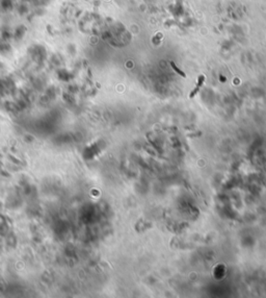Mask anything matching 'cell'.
<instances>
[{"label":"cell","mask_w":266,"mask_h":298,"mask_svg":"<svg viewBox=\"0 0 266 298\" xmlns=\"http://www.w3.org/2000/svg\"><path fill=\"white\" fill-rule=\"evenodd\" d=\"M204 79H205V78H204V76H200V78H199V83H198V85H197V87H196V89H194V90L191 92V94H190V97H191V98H192L194 95L197 94V93H198V91L200 90V88L202 87V85L204 84Z\"/></svg>","instance_id":"6da1fadb"},{"label":"cell","mask_w":266,"mask_h":298,"mask_svg":"<svg viewBox=\"0 0 266 298\" xmlns=\"http://www.w3.org/2000/svg\"><path fill=\"white\" fill-rule=\"evenodd\" d=\"M172 66H173V68H174V69H175V70H176V71H177V72H178V73H179V74H181V75H182V76H185V74H184V73H183V72H182V71H181V70H179V69H178V68H177V67H176V66H175V64H174V63H172Z\"/></svg>","instance_id":"7a4b0ae2"}]
</instances>
